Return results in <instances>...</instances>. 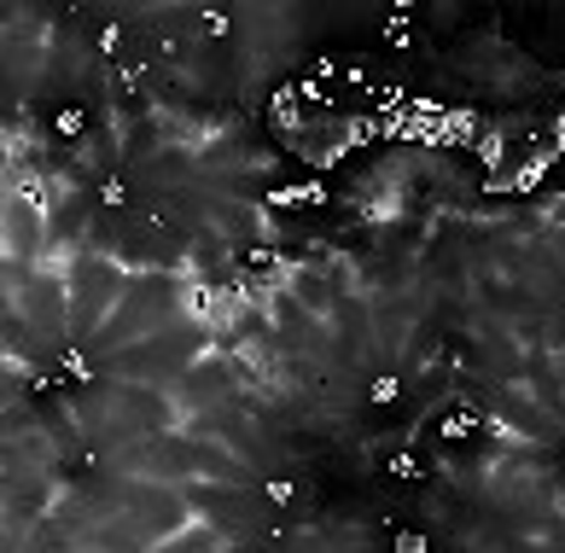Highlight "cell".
<instances>
[{
  "label": "cell",
  "mask_w": 565,
  "mask_h": 553,
  "mask_svg": "<svg viewBox=\"0 0 565 553\" xmlns=\"http://www.w3.org/2000/svg\"><path fill=\"white\" fill-rule=\"evenodd\" d=\"M146 553H222V542H216V530L211 524H181L175 536H163L158 547H146Z\"/></svg>",
  "instance_id": "6da1fadb"
}]
</instances>
